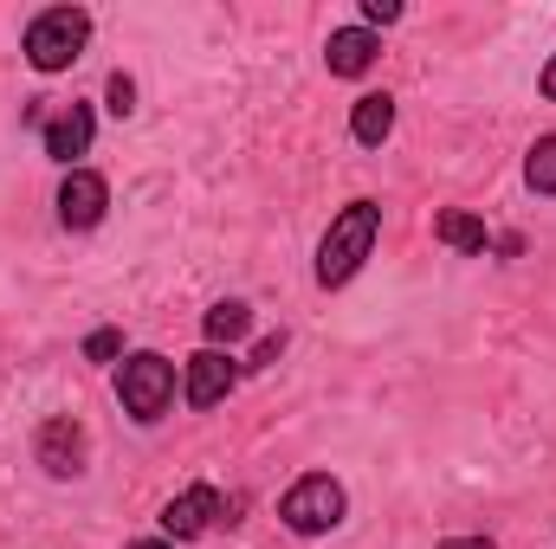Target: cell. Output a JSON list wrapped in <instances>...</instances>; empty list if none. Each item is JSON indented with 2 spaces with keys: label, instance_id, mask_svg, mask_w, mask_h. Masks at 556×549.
<instances>
[{
  "label": "cell",
  "instance_id": "5bb4252c",
  "mask_svg": "<svg viewBox=\"0 0 556 549\" xmlns=\"http://www.w3.org/2000/svg\"><path fill=\"white\" fill-rule=\"evenodd\" d=\"M525 188H531L538 201H556V130L531 142V155H525Z\"/></svg>",
  "mask_w": 556,
  "mask_h": 549
},
{
  "label": "cell",
  "instance_id": "7c38bea8",
  "mask_svg": "<svg viewBox=\"0 0 556 549\" xmlns=\"http://www.w3.org/2000/svg\"><path fill=\"white\" fill-rule=\"evenodd\" d=\"M433 240L440 246H453V253H492V227L479 220V214H466V207H446V214H433Z\"/></svg>",
  "mask_w": 556,
  "mask_h": 549
},
{
  "label": "cell",
  "instance_id": "e0dca14e",
  "mask_svg": "<svg viewBox=\"0 0 556 549\" xmlns=\"http://www.w3.org/2000/svg\"><path fill=\"white\" fill-rule=\"evenodd\" d=\"M402 20V0H363V26L376 33V26H395Z\"/></svg>",
  "mask_w": 556,
  "mask_h": 549
},
{
  "label": "cell",
  "instance_id": "3957f363",
  "mask_svg": "<svg viewBox=\"0 0 556 549\" xmlns=\"http://www.w3.org/2000/svg\"><path fill=\"white\" fill-rule=\"evenodd\" d=\"M343 518H350V491H343V478H330V472H304V478L278 498V524H285L291 537H330Z\"/></svg>",
  "mask_w": 556,
  "mask_h": 549
},
{
  "label": "cell",
  "instance_id": "30bf717a",
  "mask_svg": "<svg viewBox=\"0 0 556 549\" xmlns=\"http://www.w3.org/2000/svg\"><path fill=\"white\" fill-rule=\"evenodd\" d=\"M376 59H382V39H376L369 26H337V33L324 39V65H330V78H363Z\"/></svg>",
  "mask_w": 556,
  "mask_h": 549
},
{
  "label": "cell",
  "instance_id": "5b68a950",
  "mask_svg": "<svg viewBox=\"0 0 556 549\" xmlns=\"http://www.w3.org/2000/svg\"><path fill=\"white\" fill-rule=\"evenodd\" d=\"M33 459L46 465V478H78L85 459H91L85 420H78V413H52V420L39 426V439H33Z\"/></svg>",
  "mask_w": 556,
  "mask_h": 549
},
{
  "label": "cell",
  "instance_id": "ffe728a7",
  "mask_svg": "<svg viewBox=\"0 0 556 549\" xmlns=\"http://www.w3.org/2000/svg\"><path fill=\"white\" fill-rule=\"evenodd\" d=\"M538 91H544V98L556 104V52H551V65H544V78H538Z\"/></svg>",
  "mask_w": 556,
  "mask_h": 549
},
{
  "label": "cell",
  "instance_id": "ac0fdd59",
  "mask_svg": "<svg viewBox=\"0 0 556 549\" xmlns=\"http://www.w3.org/2000/svg\"><path fill=\"white\" fill-rule=\"evenodd\" d=\"M278 356H285V330H278V336H260V349H253L247 369H266V362H278Z\"/></svg>",
  "mask_w": 556,
  "mask_h": 549
},
{
  "label": "cell",
  "instance_id": "6da1fadb",
  "mask_svg": "<svg viewBox=\"0 0 556 549\" xmlns=\"http://www.w3.org/2000/svg\"><path fill=\"white\" fill-rule=\"evenodd\" d=\"M376 240H382V201H350L343 214H330V227L317 240V284L324 291L350 284V278L369 266Z\"/></svg>",
  "mask_w": 556,
  "mask_h": 549
},
{
  "label": "cell",
  "instance_id": "8fae6325",
  "mask_svg": "<svg viewBox=\"0 0 556 549\" xmlns=\"http://www.w3.org/2000/svg\"><path fill=\"white\" fill-rule=\"evenodd\" d=\"M350 137L363 142V149H382V142L395 137V98L389 91H363L356 111H350Z\"/></svg>",
  "mask_w": 556,
  "mask_h": 549
},
{
  "label": "cell",
  "instance_id": "4fadbf2b",
  "mask_svg": "<svg viewBox=\"0 0 556 549\" xmlns=\"http://www.w3.org/2000/svg\"><path fill=\"white\" fill-rule=\"evenodd\" d=\"M201 330H207V349H233V343L253 330V304H240V297H220V304L201 317Z\"/></svg>",
  "mask_w": 556,
  "mask_h": 549
},
{
  "label": "cell",
  "instance_id": "7a4b0ae2",
  "mask_svg": "<svg viewBox=\"0 0 556 549\" xmlns=\"http://www.w3.org/2000/svg\"><path fill=\"white\" fill-rule=\"evenodd\" d=\"M26 65L39 72V78H52V72H72L78 59H85V46H91V13L85 7H46V13H33L26 20Z\"/></svg>",
  "mask_w": 556,
  "mask_h": 549
},
{
  "label": "cell",
  "instance_id": "277c9868",
  "mask_svg": "<svg viewBox=\"0 0 556 549\" xmlns=\"http://www.w3.org/2000/svg\"><path fill=\"white\" fill-rule=\"evenodd\" d=\"M117 401L137 426H155L162 413L175 408V362L162 349H130L117 362Z\"/></svg>",
  "mask_w": 556,
  "mask_h": 549
},
{
  "label": "cell",
  "instance_id": "9a60e30c",
  "mask_svg": "<svg viewBox=\"0 0 556 549\" xmlns=\"http://www.w3.org/2000/svg\"><path fill=\"white\" fill-rule=\"evenodd\" d=\"M104 104H111V117H130V111H137V78H130V72H111Z\"/></svg>",
  "mask_w": 556,
  "mask_h": 549
},
{
  "label": "cell",
  "instance_id": "52a82bcc",
  "mask_svg": "<svg viewBox=\"0 0 556 549\" xmlns=\"http://www.w3.org/2000/svg\"><path fill=\"white\" fill-rule=\"evenodd\" d=\"M220 518H227V498H220L214 485H188V491H175V498L162 505V537H168V544H194V537H207Z\"/></svg>",
  "mask_w": 556,
  "mask_h": 549
},
{
  "label": "cell",
  "instance_id": "2e32d148",
  "mask_svg": "<svg viewBox=\"0 0 556 549\" xmlns=\"http://www.w3.org/2000/svg\"><path fill=\"white\" fill-rule=\"evenodd\" d=\"M124 356V330H91L85 336V362H117Z\"/></svg>",
  "mask_w": 556,
  "mask_h": 549
},
{
  "label": "cell",
  "instance_id": "ba28073f",
  "mask_svg": "<svg viewBox=\"0 0 556 549\" xmlns=\"http://www.w3.org/2000/svg\"><path fill=\"white\" fill-rule=\"evenodd\" d=\"M104 214H111V181L98 168H65V181H59V227L91 233Z\"/></svg>",
  "mask_w": 556,
  "mask_h": 549
},
{
  "label": "cell",
  "instance_id": "d6986e66",
  "mask_svg": "<svg viewBox=\"0 0 556 549\" xmlns=\"http://www.w3.org/2000/svg\"><path fill=\"white\" fill-rule=\"evenodd\" d=\"M440 549H498V544H492V537H446Z\"/></svg>",
  "mask_w": 556,
  "mask_h": 549
},
{
  "label": "cell",
  "instance_id": "44dd1931",
  "mask_svg": "<svg viewBox=\"0 0 556 549\" xmlns=\"http://www.w3.org/2000/svg\"><path fill=\"white\" fill-rule=\"evenodd\" d=\"M124 549H175L168 537H142V544H124Z\"/></svg>",
  "mask_w": 556,
  "mask_h": 549
},
{
  "label": "cell",
  "instance_id": "9c48e42d",
  "mask_svg": "<svg viewBox=\"0 0 556 549\" xmlns=\"http://www.w3.org/2000/svg\"><path fill=\"white\" fill-rule=\"evenodd\" d=\"M91 137H98V117H91V104H65L59 117H46V155L52 162H65V168H78V155H91Z\"/></svg>",
  "mask_w": 556,
  "mask_h": 549
},
{
  "label": "cell",
  "instance_id": "8992f818",
  "mask_svg": "<svg viewBox=\"0 0 556 549\" xmlns=\"http://www.w3.org/2000/svg\"><path fill=\"white\" fill-rule=\"evenodd\" d=\"M233 382H240L233 349H194V356L181 362V401H188L194 413L220 408V401L233 395Z\"/></svg>",
  "mask_w": 556,
  "mask_h": 549
}]
</instances>
